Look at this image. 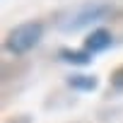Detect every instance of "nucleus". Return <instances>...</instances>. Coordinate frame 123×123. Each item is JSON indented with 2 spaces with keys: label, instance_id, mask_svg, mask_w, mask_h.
Wrapping results in <instances>:
<instances>
[{
  "label": "nucleus",
  "instance_id": "obj_6",
  "mask_svg": "<svg viewBox=\"0 0 123 123\" xmlns=\"http://www.w3.org/2000/svg\"><path fill=\"white\" fill-rule=\"evenodd\" d=\"M111 85L118 87V89H123V68H118V70L111 75Z\"/></svg>",
  "mask_w": 123,
  "mask_h": 123
},
{
  "label": "nucleus",
  "instance_id": "obj_3",
  "mask_svg": "<svg viewBox=\"0 0 123 123\" xmlns=\"http://www.w3.org/2000/svg\"><path fill=\"white\" fill-rule=\"evenodd\" d=\"M111 43H113V34H111L109 29H104V27H97V29H92V31L85 36V51L92 53V55L106 51Z\"/></svg>",
  "mask_w": 123,
  "mask_h": 123
},
{
  "label": "nucleus",
  "instance_id": "obj_4",
  "mask_svg": "<svg viewBox=\"0 0 123 123\" xmlns=\"http://www.w3.org/2000/svg\"><path fill=\"white\" fill-rule=\"evenodd\" d=\"M58 58L68 65H75V68H85L92 63V53H87L85 48L77 51V48H60L58 51Z\"/></svg>",
  "mask_w": 123,
  "mask_h": 123
},
{
  "label": "nucleus",
  "instance_id": "obj_5",
  "mask_svg": "<svg viewBox=\"0 0 123 123\" xmlns=\"http://www.w3.org/2000/svg\"><path fill=\"white\" fill-rule=\"evenodd\" d=\"M68 85L73 89H77V92H94L99 87V77L97 75H82V73H77V75L68 77Z\"/></svg>",
  "mask_w": 123,
  "mask_h": 123
},
{
  "label": "nucleus",
  "instance_id": "obj_1",
  "mask_svg": "<svg viewBox=\"0 0 123 123\" xmlns=\"http://www.w3.org/2000/svg\"><path fill=\"white\" fill-rule=\"evenodd\" d=\"M41 39H43V24L41 22H24V24H17L7 31L5 51L12 55H24L34 46H39Z\"/></svg>",
  "mask_w": 123,
  "mask_h": 123
},
{
  "label": "nucleus",
  "instance_id": "obj_2",
  "mask_svg": "<svg viewBox=\"0 0 123 123\" xmlns=\"http://www.w3.org/2000/svg\"><path fill=\"white\" fill-rule=\"evenodd\" d=\"M109 12H111V7H109L106 3H89V5H82V7H77L65 22H60V29H63V31H80V29H85V27H89V24L104 19Z\"/></svg>",
  "mask_w": 123,
  "mask_h": 123
}]
</instances>
